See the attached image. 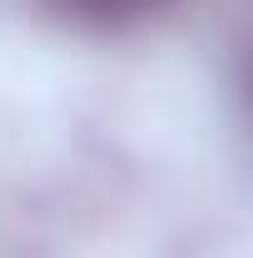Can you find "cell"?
<instances>
[{
	"mask_svg": "<svg viewBox=\"0 0 253 258\" xmlns=\"http://www.w3.org/2000/svg\"><path fill=\"white\" fill-rule=\"evenodd\" d=\"M50 5L70 20H80V25H124L134 15L154 10L159 0H50Z\"/></svg>",
	"mask_w": 253,
	"mask_h": 258,
	"instance_id": "cell-1",
	"label": "cell"
}]
</instances>
